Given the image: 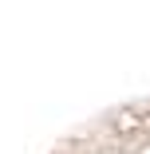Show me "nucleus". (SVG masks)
<instances>
[{"label":"nucleus","instance_id":"obj_1","mask_svg":"<svg viewBox=\"0 0 150 154\" xmlns=\"http://www.w3.org/2000/svg\"><path fill=\"white\" fill-rule=\"evenodd\" d=\"M123 127H150V103L127 111V115H123Z\"/></svg>","mask_w":150,"mask_h":154}]
</instances>
